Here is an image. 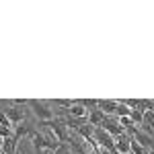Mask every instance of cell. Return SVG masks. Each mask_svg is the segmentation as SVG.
<instances>
[{
	"label": "cell",
	"instance_id": "obj_10",
	"mask_svg": "<svg viewBox=\"0 0 154 154\" xmlns=\"http://www.w3.org/2000/svg\"><path fill=\"white\" fill-rule=\"evenodd\" d=\"M64 111H68V113H70V117H78V119H82V117L88 115V109H86L80 101H78L76 105H72L70 109H64Z\"/></svg>",
	"mask_w": 154,
	"mask_h": 154
},
{
	"label": "cell",
	"instance_id": "obj_18",
	"mask_svg": "<svg viewBox=\"0 0 154 154\" xmlns=\"http://www.w3.org/2000/svg\"><path fill=\"white\" fill-rule=\"evenodd\" d=\"M0 125H6V128H12L11 119L6 117V113H4V109H0Z\"/></svg>",
	"mask_w": 154,
	"mask_h": 154
},
{
	"label": "cell",
	"instance_id": "obj_13",
	"mask_svg": "<svg viewBox=\"0 0 154 154\" xmlns=\"http://www.w3.org/2000/svg\"><path fill=\"white\" fill-rule=\"evenodd\" d=\"M76 131H78V134L84 138V142L95 138V128H93L91 123H84V125H80V128H76Z\"/></svg>",
	"mask_w": 154,
	"mask_h": 154
},
{
	"label": "cell",
	"instance_id": "obj_20",
	"mask_svg": "<svg viewBox=\"0 0 154 154\" xmlns=\"http://www.w3.org/2000/svg\"><path fill=\"white\" fill-rule=\"evenodd\" d=\"M70 146H72V150H74V152H76V154H88V152H86V150H84V148H82V146H80V144H76V142H74V140H72V142H70Z\"/></svg>",
	"mask_w": 154,
	"mask_h": 154
},
{
	"label": "cell",
	"instance_id": "obj_17",
	"mask_svg": "<svg viewBox=\"0 0 154 154\" xmlns=\"http://www.w3.org/2000/svg\"><path fill=\"white\" fill-rule=\"evenodd\" d=\"M130 150H131L134 154H146V148H144L142 144H138L136 140H134V138L130 140Z\"/></svg>",
	"mask_w": 154,
	"mask_h": 154
},
{
	"label": "cell",
	"instance_id": "obj_1",
	"mask_svg": "<svg viewBox=\"0 0 154 154\" xmlns=\"http://www.w3.org/2000/svg\"><path fill=\"white\" fill-rule=\"evenodd\" d=\"M31 142H33V148H35V152H43V150H51V152H56L58 150L60 142L58 140H49L45 138L43 134H39V131H33L31 134Z\"/></svg>",
	"mask_w": 154,
	"mask_h": 154
},
{
	"label": "cell",
	"instance_id": "obj_2",
	"mask_svg": "<svg viewBox=\"0 0 154 154\" xmlns=\"http://www.w3.org/2000/svg\"><path fill=\"white\" fill-rule=\"evenodd\" d=\"M27 105L33 109V113H35L37 117H39V121L41 123H45V121H51L54 119V111L48 107V103H43V101H35V99H31Z\"/></svg>",
	"mask_w": 154,
	"mask_h": 154
},
{
	"label": "cell",
	"instance_id": "obj_19",
	"mask_svg": "<svg viewBox=\"0 0 154 154\" xmlns=\"http://www.w3.org/2000/svg\"><path fill=\"white\" fill-rule=\"evenodd\" d=\"M14 131H12V128H6V125H0V138L4 140V138H8V136H12Z\"/></svg>",
	"mask_w": 154,
	"mask_h": 154
},
{
	"label": "cell",
	"instance_id": "obj_7",
	"mask_svg": "<svg viewBox=\"0 0 154 154\" xmlns=\"http://www.w3.org/2000/svg\"><path fill=\"white\" fill-rule=\"evenodd\" d=\"M107 115L99 109V107H95V109H91L88 111V115H86V119H88V123L93 125V128H101V123H103V119H105Z\"/></svg>",
	"mask_w": 154,
	"mask_h": 154
},
{
	"label": "cell",
	"instance_id": "obj_6",
	"mask_svg": "<svg viewBox=\"0 0 154 154\" xmlns=\"http://www.w3.org/2000/svg\"><path fill=\"white\" fill-rule=\"evenodd\" d=\"M4 113H6V117L11 119V123L14 125H19V123H23V119H25V113H23V109L19 105H14V107H6L4 109Z\"/></svg>",
	"mask_w": 154,
	"mask_h": 154
},
{
	"label": "cell",
	"instance_id": "obj_21",
	"mask_svg": "<svg viewBox=\"0 0 154 154\" xmlns=\"http://www.w3.org/2000/svg\"><path fill=\"white\" fill-rule=\"evenodd\" d=\"M68 150H70V148H68V144H60L58 150H56L54 154H68Z\"/></svg>",
	"mask_w": 154,
	"mask_h": 154
},
{
	"label": "cell",
	"instance_id": "obj_16",
	"mask_svg": "<svg viewBox=\"0 0 154 154\" xmlns=\"http://www.w3.org/2000/svg\"><path fill=\"white\" fill-rule=\"evenodd\" d=\"M115 115H117V117H130V115H131V109H130L128 105H125V103H121V101H119Z\"/></svg>",
	"mask_w": 154,
	"mask_h": 154
},
{
	"label": "cell",
	"instance_id": "obj_9",
	"mask_svg": "<svg viewBox=\"0 0 154 154\" xmlns=\"http://www.w3.org/2000/svg\"><path fill=\"white\" fill-rule=\"evenodd\" d=\"M130 140H131V138H128V134H121V136H117V138H115V148H117L119 154L131 152V150H130Z\"/></svg>",
	"mask_w": 154,
	"mask_h": 154
},
{
	"label": "cell",
	"instance_id": "obj_8",
	"mask_svg": "<svg viewBox=\"0 0 154 154\" xmlns=\"http://www.w3.org/2000/svg\"><path fill=\"white\" fill-rule=\"evenodd\" d=\"M142 131L154 138V113L152 111H144V121H142Z\"/></svg>",
	"mask_w": 154,
	"mask_h": 154
},
{
	"label": "cell",
	"instance_id": "obj_15",
	"mask_svg": "<svg viewBox=\"0 0 154 154\" xmlns=\"http://www.w3.org/2000/svg\"><path fill=\"white\" fill-rule=\"evenodd\" d=\"M130 119L134 121V125H142V121H144V111H142V109H131Z\"/></svg>",
	"mask_w": 154,
	"mask_h": 154
},
{
	"label": "cell",
	"instance_id": "obj_3",
	"mask_svg": "<svg viewBox=\"0 0 154 154\" xmlns=\"http://www.w3.org/2000/svg\"><path fill=\"white\" fill-rule=\"evenodd\" d=\"M45 128L54 131V136H56V140L60 144H66L70 138H68V131H66V121H58V119H51V121H45L43 123Z\"/></svg>",
	"mask_w": 154,
	"mask_h": 154
},
{
	"label": "cell",
	"instance_id": "obj_14",
	"mask_svg": "<svg viewBox=\"0 0 154 154\" xmlns=\"http://www.w3.org/2000/svg\"><path fill=\"white\" fill-rule=\"evenodd\" d=\"M31 134H33V130H31L27 123H19V125L14 128V134H12V136H14L17 140H21L23 136H31Z\"/></svg>",
	"mask_w": 154,
	"mask_h": 154
},
{
	"label": "cell",
	"instance_id": "obj_22",
	"mask_svg": "<svg viewBox=\"0 0 154 154\" xmlns=\"http://www.w3.org/2000/svg\"><path fill=\"white\" fill-rule=\"evenodd\" d=\"M99 154H107V152H105V150H101V152H99Z\"/></svg>",
	"mask_w": 154,
	"mask_h": 154
},
{
	"label": "cell",
	"instance_id": "obj_12",
	"mask_svg": "<svg viewBox=\"0 0 154 154\" xmlns=\"http://www.w3.org/2000/svg\"><path fill=\"white\" fill-rule=\"evenodd\" d=\"M117 105H119V101H99V109L105 113V115H111V113H115L117 111Z\"/></svg>",
	"mask_w": 154,
	"mask_h": 154
},
{
	"label": "cell",
	"instance_id": "obj_5",
	"mask_svg": "<svg viewBox=\"0 0 154 154\" xmlns=\"http://www.w3.org/2000/svg\"><path fill=\"white\" fill-rule=\"evenodd\" d=\"M128 131L131 134V138H134V140H136L138 144H142L144 148L148 146L150 150H154V138H152V136H148V134H144V131H140L138 128H136V125H134L131 130H128Z\"/></svg>",
	"mask_w": 154,
	"mask_h": 154
},
{
	"label": "cell",
	"instance_id": "obj_4",
	"mask_svg": "<svg viewBox=\"0 0 154 154\" xmlns=\"http://www.w3.org/2000/svg\"><path fill=\"white\" fill-rule=\"evenodd\" d=\"M101 128L107 131V134H111L113 138H117V136H121V134H125V128L119 123V119L115 117H109L107 115L105 119H103V123H101Z\"/></svg>",
	"mask_w": 154,
	"mask_h": 154
},
{
	"label": "cell",
	"instance_id": "obj_11",
	"mask_svg": "<svg viewBox=\"0 0 154 154\" xmlns=\"http://www.w3.org/2000/svg\"><path fill=\"white\" fill-rule=\"evenodd\" d=\"M17 138L14 136H8L2 140V154H17Z\"/></svg>",
	"mask_w": 154,
	"mask_h": 154
},
{
	"label": "cell",
	"instance_id": "obj_23",
	"mask_svg": "<svg viewBox=\"0 0 154 154\" xmlns=\"http://www.w3.org/2000/svg\"><path fill=\"white\" fill-rule=\"evenodd\" d=\"M35 154H39V152H35Z\"/></svg>",
	"mask_w": 154,
	"mask_h": 154
}]
</instances>
